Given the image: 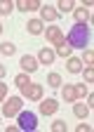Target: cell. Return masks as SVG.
<instances>
[{
	"mask_svg": "<svg viewBox=\"0 0 94 132\" xmlns=\"http://www.w3.org/2000/svg\"><path fill=\"white\" fill-rule=\"evenodd\" d=\"M64 40H66V45L71 50L73 47L75 50H87V45H89V26L87 24H75Z\"/></svg>",
	"mask_w": 94,
	"mask_h": 132,
	"instance_id": "6da1fadb",
	"label": "cell"
},
{
	"mask_svg": "<svg viewBox=\"0 0 94 132\" xmlns=\"http://www.w3.org/2000/svg\"><path fill=\"white\" fill-rule=\"evenodd\" d=\"M21 106H24V97H7L3 102V116L5 118H17Z\"/></svg>",
	"mask_w": 94,
	"mask_h": 132,
	"instance_id": "7a4b0ae2",
	"label": "cell"
},
{
	"mask_svg": "<svg viewBox=\"0 0 94 132\" xmlns=\"http://www.w3.org/2000/svg\"><path fill=\"white\" fill-rule=\"evenodd\" d=\"M17 118H19V130H26V132L38 130V116L33 111H19Z\"/></svg>",
	"mask_w": 94,
	"mask_h": 132,
	"instance_id": "3957f363",
	"label": "cell"
},
{
	"mask_svg": "<svg viewBox=\"0 0 94 132\" xmlns=\"http://www.w3.org/2000/svg\"><path fill=\"white\" fill-rule=\"evenodd\" d=\"M42 94H45V90H42V85H38V82H28V87L21 90V97L28 99V102H40Z\"/></svg>",
	"mask_w": 94,
	"mask_h": 132,
	"instance_id": "277c9868",
	"label": "cell"
},
{
	"mask_svg": "<svg viewBox=\"0 0 94 132\" xmlns=\"http://www.w3.org/2000/svg\"><path fill=\"white\" fill-rule=\"evenodd\" d=\"M45 38L50 40L52 45H61V43H66V40H64V33H61V28H57V24L50 26V28H45Z\"/></svg>",
	"mask_w": 94,
	"mask_h": 132,
	"instance_id": "5b68a950",
	"label": "cell"
},
{
	"mask_svg": "<svg viewBox=\"0 0 94 132\" xmlns=\"http://www.w3.org/2000/svg\"><path fill=\"white\" fill-rule=\"evenodd\" d=\"M57 109H59L57 99H40V106H38L40 116H52V113H57Z\"/></svg>",
	"mask_w": 94,
	"mask_h": 132,
	"instance_id": "8992f818",
	"label": "cell"
},
{
	"mask_svg": "<svg viewBox=\"0 0 94 132\" xmlns=\"http://www.w3.org/2000/svg\"><path fill=\"white\" fill-rule=\"evenodd\" d=\"M54 57H57V54H54V50H52V47H42L40 52H38V57H35V59H38V64L50 66V64H54Z\"/></svg>",
	"mask_w": 94,
	"mask_h": 132,
	"instance_id": "52a82bcc",
	"label": "cell"
},
{
	"mask_svg": "<svg viewBox=\"0 0 94 132\" xmlns=\"http://www.w3.org/2000/svg\"><path fill=\"white\" fill-rule=\"evenodd\" d=\"M19 64H21L24 73H33V71H38V59H35V57H31V54H24Z\"/></svg>",
	"mask_w": 94,
	"mask_h": 132,
	"instance_id": "ba28073f",
	"label": "cell"
},
{
	"mask_svg": "<svg viewBox=\"0 0 94 132\" xmlns=\"http://www.w3.org/2000/svg\"><path fill=\"white\" fill-rule=\"evenodd\" d=\"M40 14H42L45 21H57V19H59V10L52 7V5H42V7H40Z\"/></svg>",
	"mask_w": 94,
	"mask_h": 132,
	"instance_id": "9c48e42d",
	"label": "cell"
},
{
	"mask_svg": "<svg viewBox=\"0 0 94 132\" xmlns=\"http://www.w3.org/2000/svg\"><path fill=\"white\" fill-rule=\"evenodd\" d=\"M85 69V64L78 59V57H68V61H66V71L68 73H80Z\"/></svg>",
	"mask_w": 94,
	"mask_h": 132,
	"instance_id": "30bf717a",
	"label": "cell"
},
{
	"mask_svg": "<svg viewBox=\"0 0 94 132\" xmlns=\"http://www.w3.org/2000/svg\"><path fill=\"white\" fill-rule=\"evenodd\" d=\"M73 14H75V24H87L89 21V10H85L82 5L73 7Z\"/></svg>",
	"mask_w": 94,
	"mask_h": 132,
	"instance_id": "8fae6325",
	"label": "cell"
},
{
	"mask_svg": "<svg viewBox=\"0 0 94 132\" xmlns=\"http://www.w3.org/2000/svg\"><path fill=\"white\" fill-rule=\"evenodd\" d=\"M61 97H64V102H78V97H75V85H64L61 87Z\"/></svg>",
	"mask_w": 94,
	"mask_h": 132,
	"instance_id": "7c38bea8",
	"label": "cell"
},
{
	"mask_svg": "<svg viewBox=\"0 0 94 132\" xmlns=\"http://www.w3.org/2000/svg\"><path fill=\"white\" fill-rule=\"evenodd\" d=\"M73 116H75V118H87V116H89V106L73 102Z\"/></svg>",
	"mask_w": 94,
	"mask_h": 132,
	"instance_id": "4fadbf2b",
	"label": "cell"
},
{
	"mask_svg": "<svg viewBox=\"0 0 94 132\" xmlns=\"http://www.w3.org/2000/svg\"><path fill=\"white\" fill-rule=\"evenodd\" d=\"M26 26H28V33H33V36H40V33H45V26H42L40 19H31Z\"/></svg>",
	"mask_w": 94,
	"mask_h": 132,
	"instance_id": "5bb4252c",
	"label": "cell"
},
{
	"mask_svg": "<svg viewBox=\"0 0 94 132\" xmlns=\"http://www.w3.org/2000/svg\"><path fill=\"white\" fill-rule=\"evenodd\" d=\"M28 82H31V78H28V73H17V78H14V85H17L19 90H24V87H28Z\"/></svg>",
	"mask_w": 94,
	"mask_h": 132,
	"instance_id": "9a60e30c",
	"label": "cell"
},
{
	"mask_svg": "<svg viewBox=\"0 0 94 132\" xmlns=\"http://www.w3.org/2000/svg\"><path fill=\"white\" fill-rule=\"evenodd\" d=\"M0 52H3L5 57H12L14 52H17V47H14V43H7L5 40V43H0Z\"/></svg>",
	"mask_w": 94,
	"mask_h": 132,
	"instance_id": "2e32d148",
	"label": "cell"
},
{
	"mask_svg": "<svg viewBox=\"0 0 94 132\" xmlns=\"http://www.w3.org/2000/svg\"><path fill=\"white\" fill-rule=\"evenodd\" d=\"M89 94V90H87V82H80V85H75V97L78 99H85Z\"/></svg>",
	"mask_w": 94,
	"mask_h": 132,
	"instance_id": "e0dca14e",
	"label": "cell"
},
{
	"mask_svg": "<svg viewBox=\"0 0 94 132\" xmlns=\"http://www.w3.org/2000/svg\"><path fill=\"white\" fill-rule=\"evenodd\" d=\"M12 10H14V3H10V0H0V14H3V16L10 14Z\"/></svg>",
	"mask_w": 94,
	"mask_h": 132,
	"instance_id": "ac0fdd59",
	"label": "cell"
},
{
	"mask_svg": "<svg viewBox=\"0 0 94 132\" xmlns=\"http://www.w3.org/2000/svg\"><path fill=\"white\" fill-rule=\"evenodd\" d=\"M50 130H52V132H66V130H68V125H66L64 120H54V123L50 125Z\"/></svg>",
	"mask_w": 94,
	"mask_h": 132,
	"instance_id": "d6986e66",
	"label": "cell"
},
{
	"mask_svg": "<svg viewBox=\"0 0 94 132\" xmlns=\"http://www.w3.org/2000/svg\"><path fill=\"white\" fill-rule=\"evenodd\" d=\"M54 54H59V57H71V47L66 43H61V45H57V52Z\"/></svg>",
	"mask_w": 94,
	"mask_h": 132,
	"instance_id": "ffe728a7",
	"label": "cell"
},
{
	"mask_svg": "<svg viewBox=\"0 0 94 132\" xmlns=\"http://www.w3.org/2000/svg\"><path fill=\"white\" fill-rule=\"evenodd\" d=\"M80 73H82L85 82H94V69H92V66H85V69H82Z\"/></svg>",
	"mask_w": 94,
	"mask_h": 132,
	"instance_id": "44dd1931",
	"label": "cell"
},
{
	"mask_svg": "<svg viewBox=\"0 0 94 132\" xmlns=\"http://www.w3.org/2000/svg\"><path fill=\"white\" fill-rule=\"evenodd\" d=\"M47 82H50L52 87H57V85H64V82H61V76H59V73H50V76H47Z\"/></svg>",
	"mask_w": 94,
	"mask_h": 132,
	"instance_id": "7402d4cb",
	"label": "cell"
},
{
	"mask_svg": "<svg viewBox=\"0 0 94 132\" xmlns=\"http://www.w3.org/2000/svg\"><path fill=\"white\" fill-rule=\"evenodd\" d=\"M82 64H87V66H92L94 64V52L92 50H85V54H82V59H80Z\"/></svg>",
	"mask_w": 94,
	"mask_h": 132,
	"instance_id": "603a6c76",
	"label": "cell"
},
{
	"mask_svg": "<svg viewBox=\"0 0 94 132\" xmlns=\"http://www.w3.org/2000/svg\"><path fill=\"white\" fill-rule=\"evenodd\" d=\"M14 7L19 12H28L31 10V0H19V3H14Z\"/></svg>",
	"mask_w": 94,
	"mask_h": 132,
	"instance_id": "cb8c5ba5",
	"label": "cell"
},
{
	"mask_svg": "<svg viewBox=\"0 0 94 132\" xmlns=\"http://www.w3.org/2000/svg\"><path fill=\"white\" fill-rule=\"evenodd\" d=\"M73 7H75V5L71 3V0H61V3H59V10H61V12H73Z\"/></svg>",
	"mask_w": 94,
	"mask_h": 132,
	"instance_id": "d4e9b609",
	"label": "cell"
},
{
	"mask_svg": "<svg viewBox=\"0 0 94 132\" xmlns=\"http://www.w3.org/2000/svg\"><path fill=\"white\" fill-rule=\"evenodd\" d=\"M5 99H7V85H5L3 80H0V104H3Z\"/></svg>",
	"mask_w": 94,
	"mask_h": 132,
	"instance_id": "484cf974",
	"label": "cell"
},
{
	"mask_svg": "<svg viewBox=\"0 0 94 132\" xmlns=\"http://www.w3.org/2000/svg\"><path fill=\"white\" fill-rule=\"evenodd\" d=\"M78 130H80V132H89V130H92V125H87V123H80V125H78Z\"/></svg>",
	"mask_w": 94,
	"mask_h": 132,
	"instance_id": "4316f807",
	"label": "cell"
},
{
	"mask_svg": "<svg viewBox=\"0 0 94 132\" xmlns=\"http://www.w3.org/2000/svg\"><path fill=\"white\" fill-rule=\"evenodd\" d=\"M5 73H7V69H5V66H3V64H0V80H3V78H5Z\"/></svg>",
	"mask_w": 94,
	"mask_h": 132,
	"instance_id": "83f0119b",
	"label": "cell"
},
{
	"mask_svg": "<svg viewBox=\"0 0 94 132\" xmlns=\"http://www.w3.org/2000/svg\"><path fill=\"white\" fill-rule=\"evenodd\" d=\"M3 31H5V28H3V24H0V33H3Z\"/></svg>",
	"mask_w": 94,
	"mask_h": 132,
	"instance_id": "f1b7e54d",
	"label": "cell"
}]
</instances>
